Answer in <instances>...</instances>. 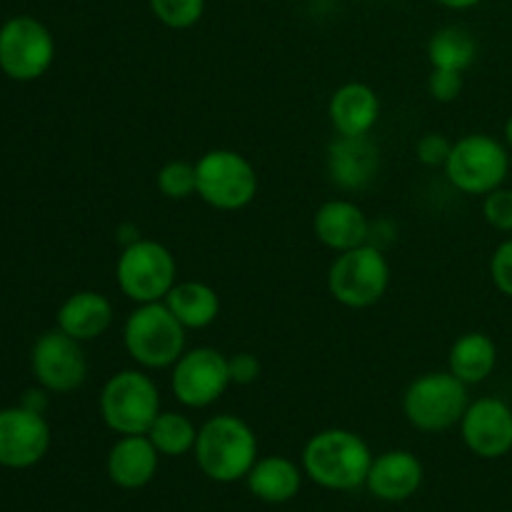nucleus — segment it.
<instances>
[{"mask_svg":"<svg viewBox=\"0 0 512 512\" xmlns=\"http://www.w3.org/2000/svg\"><path fill=\"white\" fill-rule=\"evenodd\" d=\"M373 465V453L358 433L328 428L315 433L303 448V470L325 490H348L365 485Z\"/></svg>","mask_w":512,"mask_h":512,"instance_id":"1","label":"nucleus"},{"mask_svg":"<svg viewBox=\"0 0 512 512\" xmlns=\"http://www.w3.org/2000/svg\"><path fill=\"white\" fill-rule=\"evenodd\" d=\"M195 463L215 483H238L248 478L258 460V438L238 415H215L198 428Z\"/></svg>","mask_w":512,"mask_h":512,"instance_id":"2","label":"nucleus"},{"mask_svg":"<svg viewBox=\"0 0 512 512\" xmlns=\"http://www.w3.org/2000/svg\"><path fill=\"white\" fill-rule=\"evenodd\" d=\"M185 333V325L160 300L138 305L125 318L123 345L130 360L143 370H165L173 368L185 353Z\"/></svg>","mask_w":512,"mask_h":512,"instance_id":"3","label":"nucleus"},{"mask_svg":"<svg viewBox=\"0 0 512 512\" xmlns=\"http://www.w3.org/2000/svg\"><path fill=\"white\" fill-rule=\"evenodd\" d=\"M115 283L135 305L160 303L178 283L175 255L158 240H130L115 263Z\"/></svg>","mask_w":512,"mask_h":512,"instance_id":"4","label":"nucleus"},{"mask_svg":"<svg viewBox=\"0 0 512 512\" xmlns=\"http://www.w3.org/2000/svg\"><path fill=\"white\" fill-rule=\"evenodd\" d=\"M103 423L118 435H145L160 415V390L143 370H120L100 390Z\"/></svg>","mask_w":512,"mask_h":512,"instance_id":"5","label":"nucleus"},{"mask_svg":"<svg viewBox=\"0 0 512 512\" xmlns=\"http://www.w3.org/2000/svg\"><path fill=\"white\" fill-rule=\"evenodd\" d=\"M198 198L223 213L248 208L258 195V170L238 150L215 148L195 163Z\"/></svg>","mask_w":512,"mask_h":512,"instance_id":"6","label":"nucleus"},{"mask_svg":"<svg viewBox=\"0 0 512 512\" xmlns=\"http://www.w3.org/2000/svg\"><path fill=\"white\" fill-rule=\"evenodd\" d=\"M468 405V385L455 378L450 370L420 375L403 395L405 418L423 433H443L460 425Z\"/></svg>","mask_w":512,"mask_h":512,"instance_id":"7","label":"nucleus"},{"mask_svg":"<svg viewBox=\"0 0 512 512\" xmlns=\"http://www.w3.org/2000/svg\"><path fill=\"white\" fill-rule=\"evenodd\" d=\"M508 173V145L485 133H470L455 140L445 163L450 185L465 195H488L503 188Z\"/></svg>","mask_w":512,"mask_h":512,"instance_id":"8","label":"nucleus"},{"mask_svg":"<svg viewBox=\"0 0 512 512\" xmlns=\"http://www.w3.org/2000/svg\"><path fill=\"white\" fill-rule=\"evenodd\" d=\"M390 263L383 250L365 243L338 253L328 270V290L340 305L353 310L370 308L388 293Z\"/></svg>","mask_w":512,"mask_h":512,"instance_id":"9","label":"nucleus"},{"mask_svg":"<svg viewBox=\"0 0 512 512\" xmlns=\"http://www.w3.org/2000/svg\"><path fill=\"white\" fill-rule=\"evenodd\" d=\"M55 60L50 30L30 15H15L0 25V70L10 80L30 83L43 78Z\"/></svg>","mask_w":512,"mask_h":512,"instance_id":"10","label":"nucleus"},{"mask_svg":"<svg viewBox=\"0 0 512 512\" xmlns=\"http://www.w3.org/2000/svg\"><path fill=\"white\" fill-rule=\"evenodd\" d=\"M230 385L233 380L228 358L215 348L185 350L170 368V390L175 400L190 410H203L218 403Z\"/></svg>","mask_w":512,"mask_h":512,"instance_id":"11","label":"nucleus"},{"mask_svg":"<svg viewBox=\"0 0 512 512\" xmlns=\"http://www.w3.org/2000/svg\"><path fill=\"white\" fill-rule=\"evenodd\" d=\"M30 368L40 388L48 393H73L88 378V360H85L83 343L63 330L43 333L33 345L30 353Z\"/></svg>","mask_w":512,"mask_h":512,"instance_id":"12","label":"nucleus"},{"mask_svg":"<svg viewBox=\"0 0 512 512\" xmlns=\"http://www.w3.org/2000/svg\"><path fill=\"white\" fill-rule=\"evenodd\" d=\"M50 448V425L43 413L15 405L0 410V465L25 470L38 465Z\"/></svg>","mask_w":512,"mask_h":512,"instance_id":"13","label":"nucleus"},{"mask_svg":"<svg viewBox=\"0 0 512 512\" xmlns=\"http://www.w3.org/2000/svg\"><path fill=\"white\" fill-rule=\"evenodd\" d=\"M465 448L483 460L512 453V408L500 398H478L460 420Z\"/></svg>","mask_w":512,"mask_h":512,"instance_id":"14","label":"nucleus"},{"mask_svg":"<svg viewBox=\"0 0 512 512\" xmlns=\"http://www.w3.org/2000/svg\"><path fill=\"white\" fill-rule=\"evenodd\" d=\"M380 168L378 145L370 135H338L328 148V175L338 188L363 190Z\"/></svg>","mask_w":512,"mask_h":512,"instance_id":"15","label":"nucleus"},{"mask_svg":"<svg viewBox=\"0 0 512 512\" xmlns=\"http://www.w3.org/2000/svg\"><path fill=\"white\" fill-rule=\"evenodd\" d=\"M423 485V463L410 450H388L373 458L365 488L385 503H403Z\"/></svg>","mask_w":512,"mask_h":512,"instance_id":"16","label":"nucleus"},{"mask_svg":"<svg viewBox=\"0 0 512 512\" xmlns=\"http://www.w3.org/2000/svg\"><path fill=\"white\" fill-rule=\"evenodd\" d=\"M313 230L315 238L335 253L358 248L370 238L368 215L358 203L345 198H335L320 205L313 215Z\"/></svg>","mask_w":512,"mask_h":512,"instance_id":"17","label":"nucleus"},{"mask_svg":"<svg viewBox=\"0 0 512 512\" xmlns=\"http://www.w3.org/2000/svg\"><path fill=\"white\" fill-rule=\"evenodd\" d=\"M160 453L148 435H120L108 453V478L123 490H140L158 473Z\"/></svg>","mask_w":512,"mask_h":512,"instance_id":"18","label":"nucleus"},{"mask_svg":"<svg viewBox=\"0 0 512 512\" xmlns=\"http://www.w3.org/2000/svg\"><path fill=\"white\" fill-rule=\"evenodd\" d=\"M113 303L98 290H78L63 300L58 308L55 323L70 338L88 343L108 333L113 325Z\"/></svg>","mask_w":512,"mask_h":512,"instance_id":"19","label":"nucleus"},{"mask_svg":"<svg viewBox=\"0 0 512 512\" xmlns=\"http://www.w3.org/2000/svg\"><path fill=\"white\" fill-rule=\"evenodd\" d=\"M330 125L338 135H370L380 118V98L370 85L345 83L330 95Z\"/></svg>","mask_w":512,"mask_h":512,"instance_id":"20","label":"nucleus"},{"mask_svg":"<svg viewBox=\"0 0 512 512\" xmlns=\"http://www.w3.org/2000/svg\"><path fill=\"white\" fill-rule=\"evenodd\" d=\"M248 490L263 503H288L300 493L303 473L298 465L285 455H268L258 458L248 473Z\"/></svg>","mask_w":512,"mask_h":512,"instance_id":"21","label":"nucleus"},{"mask_svg":"<svg viewBox=\"0 0 512 512\" xmlns=\"http://www.w3.org/2000/svg\"><path fill=\"white\" fill-rule=\"evenodd\" d=\"M498 365V345L485 333H465L448 353V370L465 385L485 383Z\"/></svg>","mask_w":512,"mask_h":512,"instance_id":"22","label":"nucleus"},{"mask_svg":"<svg viewBox=\"0 0 512 512\" xmlns=\"http://www.w3.org/2000/svg\"><path fill=\"white\" fill-rule=\"evenodd\" d=\"M170 313L185 325V330H203L220 315V295L200 280H180L163 300Z\"/></svg>","mask_w":512,"mask_h":512,"instance_id":"23","label":"nucleus"},{"mask_svg":"<svg viewBox=\"0 0 512 512\" xmlns=\"http://www.w3.org/2000/svg\"><path fill=\"white\" fill-rule=\"evenodd\" d=\"M478 58V43L473 33L460 25H445L435 30L428 40V60L433 68L458 70L465 73Z\"/></svg>","mask_w":512,"mask_h":512,"instance_id":"24","label":"nucleus"},{"mask_svg":"<svg viewBox=\"0 0 512 512\" xmlns=\"http://www.w3.org/2000/svg\"><path fill=\"white\" fill-rule=\"evenodd\" d=\"M145 435L158 448L160 455L180 458V455H188L195 450L198 428H195V423L188 415L175 413V410H160V415L153 420V425H150Z\"/></svg>","mask_w":512,"mask_h":512,"instance_id":"25","label":"nucleus"},{"mask_svg":"<svg viewBox=\"0 0 512 512\" xmlns=\"http://www.w3.org/2000/svg\"><path fill=\"white\" fill-rule=\"evenodd\" d=\"M208 0H148L150 13L170 30H188L200 23Z\"/></svg>","mask_w":512,"mask_h":512,"instance_id":"26","label":"nucleus"},{"mask_svg":"<svg viewBox=\"0 0 512 512\" xmlns=\"http://www.w3.org/2000/svg\"><path fill=\"white\" fill-rule=\"evenodd\" d=\"M158 190L168 200H188L198 193V180H195V163L188 160H170L158 170Z\"/></svg>","mask_w":512,"mask_h":512,"instance_id":"27","label":"nucleus"},{"mask_svg":"<svg viewBox=\"0 0 512 512\" xmlns=\"http://www.w3.org/2000/svg\"><path fill=\"white\" fill-rule=\"evenodd\" d=\"M483 215L490 228L500 233H512V190L498 188L483 195Z\"/></svg>","mask_w":512,"mask_h":512,"instance_id":"28","label":"nucleus"},{"mask_svg":"<svg viewBox=\"0 0 512 512\" xmlns=\"http://www.w3.org/2000/svg\"><path fill=\"white\" fill-rule=\"evenodd\" d=\"M428 90L438 103H453L463 93V73H458V70L433 68L428 75Z\"/></svg>","mask_w":512,"mask_h":512,"instance_id":"29","label":"nucleus"},{"mask_svg":"<svg viewBox=\"0 0 512 512\" xmlns=\"http://www.w3.org/2000/svg\"><path fill=\"white\" fill-rule=\"evenodd\" d=\"M450 150H453V143L443 133H425L415 145V155L428 168H445Z\"/></svg>","mask_w":512,"mask_h":512,"instance_id":"30","label":"nucleus"},{"mask_svg":"<svg viewBox=\"0 0 512 512\" xmlns=\"http://www.w3.org/2000/svg\"><path fill=\"white\" fill-rule=\"evenodd\" d=\"M490 278L503 295L512 298V238L503 240L490 258Z\"/></svg>","mask_w":512,"mask_h":512,"instance_id":"31","label":"nucleus"},{"mask_svg":"<svg viewBox=\"0 0 512 512\" xmlns=\"http://www.w3.org/2000/svg\"><path fill=\"white\" fill-rule=\"evenodd\" d=\"M228 368L233 385H250L260 378V360L253 353H235L228 358Z\"/></svg>","mask_w":512,"mask_h":512,"instance_id":"32","label":"nucleus"},{"mask_svg":"<svg viewBox=\"0 0 512 512\" xmlns=\"http://www.w3.org/2000/svg\"><path fill=\"white\" fill-rule=\"evenodd\" d=\"M45 393L48 390L40 388V390H28V393L23 395V408L28 410H35V413H45V408H48V398H45Z\"/></svg>","mask_w":512,"mask_h":512,"instance_id":"33","label":"nucleus"},{"mask_svg":"<svg viewBox=\"0 0 512 512\" xmlns=\"http://www.w3.org/2000/svg\"><path fill=\"white\" fill-rule=\"evenodd\" d=\"M438 5H443V8L448 10H470L475 8V5H480L483 0H435Z\"/></svg>","mask_w":512,"mask_h":512,"instance_id":"34","label":"nucleus"},{"mask_svg":"<svg viewBox=\"0 0 512 512\" xmlns=\"http://www.w3.org/2000/svg\"><path fill=\"white\" fill-rule=\"evenodd\" d=\"M503 138H505V145H508V150L512 153V115H510L508 123H505V128H503Z\"/></svg>","mask_w":512,"mask_h":512,"instance_id":"35","label":"nucleus"}]
</instances>
